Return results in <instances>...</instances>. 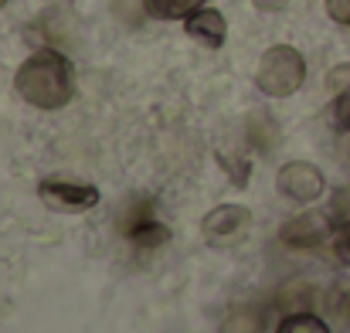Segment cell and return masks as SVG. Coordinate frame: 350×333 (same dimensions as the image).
<instances>
[{"mask_svg":"<svg viewBox=\"0 0 350 333\" xmlns=\"http://www.w3.org/2000/svg\"><path fill=\"white\" fill-rule=\"evenodd\" d=\"M327 238H334V228H330V218L320 211H306L282 228V241L293 248H320Z\"/></svg>","mask_w":350,"mask_h":333,"instance_id":"8992f818","label":"cell"},{"mask_svg":"<svg viewBox=\"0 0 350 333\" xmlns=\"http://www.w3.org/2000/svg\"><path fill=\"white\" fill-rule=\"evenodd\" d=\"M38 194H41V201H44L51 211H68V215H79V211H89V208L99 204V191H96L92 184L58 181V177L41 181Z\"/></svg>","mask_w":350,"mask_h":333,"instance_id":"3957f363","label":"cell"},{"mask_svg":"<svg viewBox=\"0 0 350 333\" xmlns=\"http://www.w3.org/2000/svg\"><path fill=\"white\" fill-rule=\"evenodd\" d=\"M126 238H129L133 245H139V248H160V245L170 238V228L163 222H157V218H146V222L133 224V228L126 231Z\"/></svg>","mask_w":350,"mask_h":333,"instance_id":"ba28073f","label":"cell"},{"mask_svg":"<svg viewBox=\"0 0 350 333\" xmlns=\"http://www.w3.org/2000/svg\"><path fill=\"white\" fill-rule=\"evenodd\" d=\"M275 333H330V330H327V323H323L320 317H313V313H289V317L279 323Z\"/></svg>","mask_w":350,"mask_h":333,"instance_id":"30bf717a","label":"cell"},{"mask_svg":"<svg viewBox=\"0 0 350 333\" xmlns=\"http://www.w3.org/2000/svg\"><path fill=\"white\" fill-rule=\"evenodd\" d=\"M275 184H279V191H282L286 198H293V201H299V204L317 201V198L323 194V187H327V184H323V174H320L313 163H306V160L286 163V167L279 170Z\"/></svg>","mask_w":350,"mask_h":333,"instance_id":"277c9868","label":"cell"},{"mask_svg":"<svg viewBox=\"0 0 350 333\" xmlns=\"http://www.w3.org/2000/svg\"><path fill=\"white\" fill-rule=\"evenodd\" d=\"M248 224H252L248 208H241V204H221V208H215V211L204 218L201 231H204V238H208L211 245H232V241H238V238L245 235Z\"/></svg>","mask_w":350,"mask_h":333,"instance_id":"5b68a950","label":"cell"},{"mask_svg":"<svg viewBox=\"0 0 350 333\" xmlns=\"http://www.w3.org/2000/svg\"><path fill=\"white\" fill-rule=\"evenodd\" d=\"M327 14H330L337 24L350 27V0H327Z\"/></svg>","mask_w":350,"mask_h":333,"instance_id":"4fadbf2b","label":"cell"},{"mask_svg":"<svg viewBox=\"0 0 350 333\" xmlns=\"http://www.w3.org/2000/svg\"><path fill=\"white\" fill-rule=\"evenodd\" d=\"M340 313H344V320H350V293L340 299Z\"/></svg>","mask_w":350,"mask_h":333,"instance_id":"2e32d148","label":"cell"},{"mask_svg":"<svg viewBox=\"0 0 350 333\" xmlns=\"http://www.w3.org/2000/svg\"><path fill=\"white\" fill-rule=\"evenodd\" d=\"M327 85H330V89H337V92H340V89H347V85H350V62H347V65H337V68H330V75H327Z\"/></svg>","mask_w":350,"mask_h":333,"instance_id":"5bb4252c","label":"cell"},{"mask_svg":"<svg viewBox=\"0 0 350 333\" xmlns=\"http://www.w3.org/2000/svg\"><path fill=\"white\" fill-rule=\"evenodd\" d=\"M334 119L340 129H350V85L337 92V103H334Z\"/></svg>","mask_w":350,"mask_h":333,"instance_id":"7c38bea8","label":"cell"},{"mask_svg":"<svg viewBox=\"0 0 350 333\" xmlns=\"http://www.w3.org/2000/svg\"><path fill=\"white\" fill-rule=\"evenodd\" d=\"M3 7H7V0H0V10H3Z\"/></svg>","mask_w":350,"mask_h":333,"instance_id":"e0dca14e","label":"cell"},{"mask_svg":"<svg viewBox=\"0 0 350 333\" xmlns=\"http://www.w3.org/2000/svg\"><path fill=\"white\" fill-rule=\"evenodd\" d=\"M306 82V62L293 44H275L262 55L258 72H255V85L272 96V99H286L293 96L299 85Z\"/></svg>","mask_w":350,"mask_h":333,"instance_id":"7a4b0ae2","label":"cell"},{"mask_svg":"<svg viewBox=\"0 0 350 333\" xmlns=\"http://www.w3.org/2000/svg\"><path fill=\"white\" fill-rule=\"evenodd\" d=\"M184 27H187V34H191L194 41H201L204 48H221V44H225V34H228L225 17H221L218 10H211V7H201V10H194L191 17H184Z\"/></svg>","mask_w":350,"mask_h":333,"instance_id":"52a82bcc","label":"cell"},{"mask_svg":"<svg viewBox=\"0 0 350 333\" xmlns=\"http://www.w3.org/2000/svg\"><path fill=\"white\" fill-rule=\"evenodd\" d=\"M334 252H337V258L344 265H350V222L334 228Z\"/></svg>","mask_w":350,"mask_h":333,"instance_id":"8fae6325","label":"cell"},{"mask_svg":"<svg viewBox=\"0 0 350 333\" xmlns=\"http://www.w3.org/2000/svg\"><path fill=\"white\" fill-rule=\"evenodd\" d=\"M146 10L160 21H177V17H191L194 10L204 7V0H143Z\"/></svg>","mask_w":350,"mask_h":333,"instance_id":"9c48e42d","label":"cell"},{"mask_svg":"<svg viewBox=\"0 0 350 333\" xmlns=\"http://www.w3.org/2000/svg\"><path fill=\"white\" fill-rule=\"evenodd\" d=\"M17 96L34 106V109H62L68 106L72 92H75V68L72 62L55 51V48H41L34 51L14 75Z\"/></svg>","mask_w":350,"mask_h":333,"instance_id":"6da1fadb","label":"cell"},{"mask_svg":"<svg viewBox=\"0 0 350 333\" xmlns=\"http://www.w3.org/2000/svg\"><path fill=\"white\" fill-rule=\"evenodd\" d=\"M289 0H255V7L258 10H265V14H275V10H282Z\"/></svg>","mask_w":350,"mask_h":333,"instance_id":"9a60e30c","label":"cell"}]
</instances>
